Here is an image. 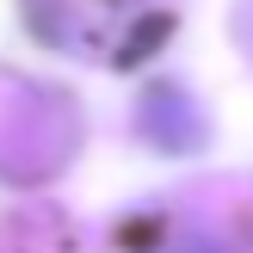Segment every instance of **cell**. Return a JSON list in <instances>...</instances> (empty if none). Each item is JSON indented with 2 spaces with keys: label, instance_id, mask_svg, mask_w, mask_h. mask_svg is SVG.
Returning a JSON list of instances; mask_svg holds the SVG:
<instances>
[{
  "label": "cell",
  "instance_id": "1",
  "mask_svg": "<svg viewBox=\"0 0 253 253\" xmlns=\"http://www.w3.org/2000/svg\"><path fill=\"white\" fill-rule=\"evenodd\" d=\"M25 12L43 43L93 56L105 68H130L173 31V12L161 0H25Z\"/></svg>",
  "mask_w": 253,
  "mask_h": 253
}]
</instances>
